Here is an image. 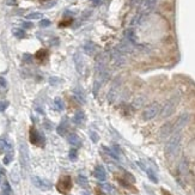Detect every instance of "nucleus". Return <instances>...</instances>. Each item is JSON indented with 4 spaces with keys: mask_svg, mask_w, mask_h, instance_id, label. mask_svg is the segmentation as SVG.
<instances>
[{
    "mask_svg": "<svg viewBox=\"0 0 195 195\" xmlns=\"http://www.w3.org/2000/svg\"><path fill=\"white\" fill-rule=\"evenodd\" d=\"M84 120H85V114H84L83 110H78L73 116V122L78 126L81 125V123L84 122Z\"/></svg>",
    "mask_w": 195,
    "mask_h": 195,
    "instance_id": "4468645a",
    "label": "nucleus"
},
{
    "mask_svg": "<svg viewBox=\"0 0 195 195\" xmlns=\"http://www.w3.org/2000/svg\"><path fill=\"white\" fill-rule=\"evenodd\" d=\"M90 138H91V140L94 141V143H97V141H98V134L96 133V132H91L90 133Z\"/></svg>",
    "mask_w": 195,
    "mask_h": 195,
    "instance_id": "2f4dec72",
    "label": "nucleus"
},
{
    "mask_svg": "<svg viewBox=\"0 0 195 195\" xmlns=\"http://www.w3.org/2000/svg\"><path fill=\"white\" fill-rule=\"evenodd\" d=\"M40 18H42L41 12H32L26 16V19H40Z\"/></svg>",
    "mask_w": 195,
    "mask_h": 195,
    "instance_id": "412c9836",
    "label": "nucleus"
},
{
    "mask_svg": "<svg viewBox=\"0 0 195 195\" xmlns=\"http://www.w3.org/2000/svg\"><path fill=\"white\" fill-rule=\"evenodd\" d=\"M53 5H55V1H50V4H48V5H44L43 7H51Z\"/></svg>",
    "mask_w": 195,
    "mask_h": 195,
    "instance_id": "4c0bfd02",
    "label": "nucleus"
},
{
    "mask_svg": "<svg viewBox=\"0 0 195 195\" xmlns=\"http://www.w3.org/2000/svg\"><path fill=\"white\" fill-rule=\"evenodd\" d=\"M156 3H157V0H141V4L139 7V12L141 13V16L150 13L154 9Z\"/></svg>",
    "mask_w": 195,
    "mask_h": 195,
    "instance_id": "6e6552de",
    "label": "nucleus"
},
{
    "mask_svg": "<svg viewBox=\"0 0 195 195\" xmlns=\"http://www.w3.org/2000/svg\"><path fill=\"white\" fill-rule=\"evenodd\" d=\"M7 107H9V102L7 101H0V111L6 110Z\"/></svg>",
    "mask_w": 195,
    "mask_h": 195,
    "instance_id": "c756f323",
    "label": "nucleus"
},
{
    "mask_svg": "<svg viewBox=\"0 0 195 195\" xmlns=\"http://www.w3.org/2000/svg\"><path fill=\"white\" fill-rule=\"evenodd\" d=\"M190 120V115L188 113H183L182 115L179 116V119L176 120L175 125H174V132L172 133H176V132H181L187 125Z\"/></svg>",
    "mask_w": 195,
    "mask_h": 195,
    "instance_id": "423d86ee",
    "label": "nucleus"
},
{
    "mask_svg": "<svg viewBox=\"0 0 195 195\" xmlns=\"http://www.w3.org/2000/svg\"><path fill=\"white\" fill-rule=\"evenodd\" d=\"M94 176L98 181H105L107 180V171L102 165H97L94 170Z\"/></svg>",
    "mask_w": 195,
    "mask_h": 195,
    "instance_id": "9d476101",
    "label": "nucleus"
},
{
    "mask_svg": "<svg viewBox=\"0 0 195 195\" xmlns=\"http://www.w3.org/2000/svg\"><path fill=\"white\" fill-rule=\"evenodd\" d=\"M97 195H105L103 191H101V190H97Z\"/></svg>",
    "mask_w": 195,
    "mask_h": 195,
    "instance_id": "58836bf2",
    "label": "nucleus"
},
{
    "mask_svg": "<svg viewBox=\"0 0 195 195\" xmlns=\"http://www.w3.org/2000/svg\"><path fill=\"white\" fill-rule=\"evenodd\" d=\"M181 139H182L181 132L172 133V136L170 138V140L168 141V144L165 146V154H166V157H169V158L176 157L177 152H179V150H180Z\"/></svg>",
    "mask_w": 195,
    "mask_h": 195,
    "instance_id": "f257e3e1",
    "label": "nucleus"
},
{
    "mask_svg": "<svg viewBox=\"0 0 195 195\" xmlns=\"http://www.w3.org/2000/svg\"><path fill=\"white\" fill-rule=\"evenodd\" d=\"M5 4L6 5H11V6H16L17 5V0H6Z\"/></svg>",
    "mask_w": 195,
    "mask_h": 195,
    "instance_id": "c9c22d12",
    "label": "nucleus"
},
{
    "mask_svg": "<svg viewBox=\"0 0 195 195\" xmlns=\"http://www.w3.org/2000/svg\"><path fill=\"white\" fill-rule=\"evenodd\" d=\"M68 157H69L71 161H77V158H78V151H77V149H72V150H71L69 153H68Z\"/></svg>",
    "mask_w": 195,
    "mask_h": 195,
    "instance_id": "a878e982",
    "label": "nucleus"
},
{
    "mask_svg": "<svg viewBox=\"0 0 195 195\" xmlns=\"http://www.w3.org/2000/svg\"><path fill=\"white\" fill-rule=\"evenodd\" d=\"M162 191H163V194H164V195H171V194H169V193H168L166 190H164V189H163Z\"/></svg>",
    "mask_w": 195,
    "mask_h": 195,
    "instance_id": "ea45409f",
    "label": "nucleus"
},
{
    "mask_svg": "<svg viewBox=\"0 0 195 195\" xmlns=\"http://www.w3.org/2000/svg\"><path fill=\"white\" fill-rule=\"evenodd\" d=\"M73 61H74V64H76L77 71L81 74L83 71H84V60H83V56L79 54V53H76V54L73 55Z\"/></svg>",
    "mask_w": 195,
    "mask_h": 195,
    "instance_id": "f8f14e48",
    "label": "nucleus"
},
{
    "mask_svg": "<svg viewBox=\"0 0 195 195\" xmlns=\"http://www.w3.org/2000/svg\"><path fill=\"white\" fill-rule=\"evenodd\" d=\"M40 1H46V0H40Z\"/></svg>",
    "mask_w": 195,
    "mask_h": 195,
    "instance_id": "a19ab883",
    "label": "nucleus"
},
{
    "mask_svg": "<svg viewBox=\"0 0 195 195\" xmlns=\"http://www.w3.org/2000/svg\"><path fill=\"white\" fill-rule=\"evenodd\" d=\"M11 187H10V184H9V182H5L4 183V187H3V191H1V194L0 195H11Z\"/></svg>",
    "mask_w": 195,
    "mask_h": 195,
    "instance_id": "b1692460",
    "label": "nucleus"
},
{
    "mask_svg": "<svg viewBox=\"0 0 195 195\" xmlns=\"http://www.w3.org/2000/svg\"><path fill=\"white\" fill-rule=\"evenodd\" d=\"M50 25V21L49 19H42L41 22H40V26L41 28H47V26H49Z\"/></svg>",
    "mask_w": 195,
    "mask_h": 195,
    "instance_id": "7c9ffc66",
    "label": "nucleus"
},
{
    "mask_svg": "<svg viewBox=\"0 0 195 195\" xmlns=\"http://www.w3.org/2000/svg\"><path fill=\"white\" fill-rule=\"evenodd\" d=\"M92 3H94V5H99L102 3V0H92Z\"/></svg>",
    "mask_w": 195,
    "mask_h": 195,
    "instance_id": "e433bc0d",
    "label": "nucleus"
},
{
    "mask_svg": "<svg viewBox=\"0 0 195 195\" xmlns=\"http://www.w3.org/2000/svg\"><path fill=\"white\" fill-rule=\"evenodd\" d=\"M54 107H55L56 110H59V111H62V110L65 109V103H64V101H62L60 97H56V98L54 99Z\"/></svg>",
    "mask_w": 195,
    "mask_h": 195,
    "instance_id": "a211bd4d",
    "label": "nucleus"
},
{
    "mask_svg": "<svg viewBox=\"0 0 195 195\" xmlns=\"http://www.w3.org/2000/svg\"><path fill=\"white\" fill-rule=\"evenodd\" d=\"M56 188L60 193L67 194L71 189H72V179H71L69 176H62L56 184Z\"/></svg>",
    "mask_w": 195,
    "mask_h": 195,
    "instance_id": "39448f33",
    "label": "nucleus"
},
{
    "mask_svg": "<svg viewBox=\"0 0 195 195\" xmlns=\"http://www.w3.org/2000/svg\"><path fill=\"white\" fill-rule=\"evenodd\" d=\"M31 182H32V184L35 187L41 189V190H49V189H51V183L48 180L41 179V177H39V176H32L31 177Z\"/></svg>",
    "mask_w": 195,
    "mask_h": 195,
    "instance_id": "0eeeda50",
    "label": "nucleus"
},
{
    "mask_svg": "<svg viewBox=\"0 0 195 195\" xmlns=\"http://www.w3.org/2000/svg\"><path fill=\"white\" fill-rule=\"evenodd\" d=\"M146 171H147V175H149V177H150V180H151L152 182L157 183V182H158V180H157V176L154 175V172H153L151 169H146Z\"/></svg>",
    "mask_w": 195,
    "mask_h": 195,
    "instance_id": "bb28decb",
    "label": "nucleus"
},
{
    "mask_svg": "<svg viewBox=\"0 0 195 195\" xmlns=\"http://www.w3.org/2000/svg\"><path fill=\"white\" fill-rule=\"evenodd\" d=\"M29 139H30V143L36 145V146H43L44 143H46V139L44 136L35 128V127H31L30 128V133H29Z\"/></svg>",
    "mask_w": 195,
    "mask_h": 195,
    "instance_id": "20e7f679",
    "label": "nucleus"
},
{
    "mask_svg": "<svg viewBox=\"0 0 195 195\" xmlns=\"http://www.w3.org/2000/svg\"><path fill=\"white\" fill-rule=\"evenodd\" d=\"M83 92H84V91L81 90V89H79V87H76L74 90H73V95H74V97L79 101V103H85V96H84Z\"/></svg>",
    "mask_w": 195,
    "mask_h": 195,
    "instance_id": "dca6fc26",
    "label": "nucleus"
},
{
    "mask_svg": "<svg viewBox=\"0 0 195 195\" xmlns=\"http://www.w3.org/2000/svg\"><path fill=\"white\" fill-rule=\"evenodd\" d=\"M67 131H68V123H67V121L65 120V121H62V122L60 123V125L58 126L56 132H58V134H59V135L64 136V135H66Z\"/></svg>",
    "mask_w": 195,
    "mask_h": 195,
    "instance_id": "2eb2a0df",
    "label": "nucleus"
},
{
    "mask_svg": "<svg viewBox=\"0 0 195 195\" xmlns=\"http://www.w3.org/2000/svg\"><path fill=\"white\" fill-rule=\"evenodd\" d=\"M59 83H62V80L60 78H56V77H50L49 78V84L50 85H58Z\"/></svg>",
    "mask_w": 195,
    "mask_h": 195,
    "instance_id": "c85d7f7f",
    "label": "nucleus"
},
{
    "mask_svg": "<svg viewBox=\"0 0 195 195\" xmlns=\"http://www.w3.org/2000/svg\"><path fill=\"white\" fill-rule=\"evenodd\" d=\"M23 60H24L25 62H30V61L32 60V56L26 53V54H24V55H23Z\"/></svg>",
    "mask_w": 195,
    "mask_h": 195,
    "instance_id": "72a5a7b5",
    "label": "nucleus"
},
{
    "mask_svg": "<svg viewBox=\"0 0 195 195\" xmlns=\"http://www.w3.org/2000/svg\"><path fill=\"white\" fill-rule=\"evenodd\" d=\"M67 140H68V143L72 145L73 147H79V146L81 145L80 138H79L77 134H74V133H71V134L67 136Z\"/></svg>",
    "mask_w": 195,
    "mask_h": 195,
    "instance_id": "ddd939ff",
    "label": "nucleus"
},
{
    "mask_svg": "<svg viewBox=\"0 0 195 195\" xmlns=\"http://www.w3.org/2000/svg\"><path fill=\"white\" fill-rule=\"evenodd\" d=\"M144 102H145V98L144 97H138V98H135V101H134V105L136 108H139V107H141V105L144 104Z\"/></svg>",
    "mask_w": 195,
    "mask_h": 195,
    "instance_id": "cd10ccee",
    "label": "nucleus"
},
{
    "mask_svg": "<svg viewBox=\"0 0 195 195\" xmlns=\"http://www.w3.org/2000/svg\"><path fill=\"white\" fill-rule=\"evenodd\" d=\"M84 51L86 53L87 55H92L96 51V46L94 43H91V42H89V43L84 44Z\"/></svg>",
    "mask_w": 195,
    "mask_h": 195,
    "instance_id": "f3484780",
    "label": "nucleus"
},
{
    "mask_svg": "<svg viewBox=\"0 0 195 195\" xmlns=\"http://www.w3.org/2000/svg\"><path fill=\"white\" fill-rule=\"evenodd\" d=\"M19 149H21V162H22V166L25 169V168H28V163H29V157H28V149H26V146H25L23 143L21 144Z\"/></svg>",
    "mask_w": 195,
    "mask_h": 195,
    "instance_id": "9b49d317",
    "label": "nucleus"
},
{
    "mask_svg": "<svg viewBox=\"0 0 195 195\" xmlns=\"http://www.w3.org/2000/svg\"><path fill=\"white\" fill-rule=\"evenodd\" d=\"M179 170H180V172L182 174V175H186L187 172H188V163L184 161H183L180 163V166H179Z\"/></svg>",
    "mask_w": 195,
    "mask_h": 195,
    "instance_id": "aec40b11",
    "label": "nucleus"
},
{
    "mask_svg": "<svg viewBox=\"0 0 195 195\" xmlns=\"http://www.w3.org/2000/svg\"><path fill=\"white\" fill-rule=\"evenodd\" d=\"M47 56V50L46 49H41V50H39L37 53H36V55H35V58H36L37 60H43L44 58Z\"/></svg>",
    "mask_w": 195,
    "mask_h": 195,
    "instance_id": "4be33fe9",
    "label": "nucleus"
},
{
    "mask_svg": "<svg viewBox=\"0 0 195 195\" xmlns=\"http://www.w3.org/2000/svg\"><path fill=\"white\" fill-rule=\"evenodd\" d=\"M12 34L14 35L17 39H23V37H25V31H24L23 29H18V28L12 29Z\"/></svg>",
    "mask_w": 195,
    "mask_h": 195,
    "instance_id": "6ab92c4d",
    "label": "nucleus"
},
{
    "mask_svg": "<svg viewBox=\"0 0 195 195\" xmlns=\"http://www.w3.org/2000/svg\"><path fill=\"white\" fill-rule=\"evenodd\" d=\"M12 158H13V153H12V151L10 150V151L6 152V156L4 157V164H5V165L10 164L11 161H12Z\"/></svg>",
    "mask_w": 195,
    "mask_h": 195,
    "instance_id": "5701e85b",
    "label": "nucleus"
},
{
    "mask_svg": "<svg viewBox=\"0 0 195 195\" xmlns=\"http://www.w3.org/2000/svg\"><path fill=\"white\" fill-rule=\"evenodd\" d=\"M78 183H79V186H81V187H87V179L85 176H83V175H79L78 176Z\"/></svg>",
    "mask_w": 195,
    "mask_h": 195,
    "instance_id": "393cba45",
    "label": "nucleus"
},
{
    "mask_svg": "<svg viewBox=\"0 0 195 195\" xmlns=\"http://www.w3.org/2000/svg\"><path fill=\"white\" fill-rule=\"evenodd\" d=\"M6 86H7V81H6V79L3 78V77H0V87L4 89V87H6Z\"/></svg>",
    "mask_w": 195,
    "mask_h": 195,
    "instance_id": "473e14b6",
    "label": "nucleus"
},
{
    "mask_svg": "<svg viewBox=\"0 0 195 195\" xmlns=\"http://www.w3.org/2000/svg\"><path fill=\"white\" fill-rule=\"evenodd\" d=\"M172 132H174V125L171 122H166L161 127V129H159V138L162 140H164V139L169 138V135L172 134Z\"/></svg>",
    "mask_w": 195,
    "mask_h": 195,
    "instance_id": "1a4fd4ad",
    "label": "nucleus"
},
{
    "mask_svg": "<svg viewBox=\"0 0 195 195\" xmlns=\"http://www.w3.org/2000/svg\"><path fill=\"white\" fill-rule=\"evenodd\" d=\"M34 25H32V23H30V22H23V28L24 29H31Z\"/></svg>",
    "mask_w": 195,
    "mask_h": 195,
    "instance_id": "f704fd0d",
    "label": "nucleus"
},
{
    "mask_svg": "<svg viewBox=\"0 0 195 195\" xmlns=\"http://www.w3.org/2000/svg\"><path fill=\"white\" fill-rule=\"evenodd\" d=\"M180 99H181L180 94H179V92L175 94V95L165 103V105L163 107V109L161 110V117H162V119H166V117L171 116V115L175 113L177 105H179Z\"/></svg>",
    "mask_w": 195,
    "mask_h": 195,
    "instance_id": "f03ea898",
    "label": "nucleus"
},
{
    "mask_svg": "<svg viewBox=\"0 0 195 195\" xmlns=\"http://www.w3.org/2000/svg\"><path fill=\"white\" fill-rule=\"evenodd\" d=\"M159 111H161V109H159V104L157 102H154V103L147 105V107L144 109L141 117H143L144 121H150V120L154 119L158 115Z\"/></svg>",
    "mask_w": 195,
    "mask_h": 195,
    "instance_id": "7ed1b4c3",
    "label": "nucleus"
}]
</instances>
